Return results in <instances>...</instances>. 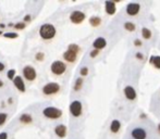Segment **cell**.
Segmentation results:
<instances>
[{
    "mask_svg": "<svg viewBox=\"0 0 160 139\" xmlns=\"http://www.w3.org/2000/svg\"><path fill=\"white\" fill-rule=\"evenodd\" d=\"M39 35L44 39H50L56 35V28L51 24H44L39 30Z\"/></svg>",
    "mask_w": 160,
    "mask_h": 139,
    "instance_id": "obj_1",
    "label": "cell"
},
{
    "mask_svg": "<svg viewBox=\"0 0 160 139\" xmlns=\"http://www.w3.org/2000/svg\"><path fill=\"white\" fill-rule=\"evenodd\" d=\"M42 113H44V115H45L46 118H60L61 114H62L61 110L57 109V108H52V106L46 108V109L42 111Z\"/></svg>",
    "mask_w": 160,
    "mask_h": 139,
    "instance_id": "obj_2",
    "label": "cell"
},
{
    "mask_svg": "<svg viewBox=\"0 0 160 139\" xmlns=\"http://www.w3.org/2000/svg\"><path fill=\"white\" fill-rule=\"evenodd\" d=\"M65 70H67L65 64L63 62H61V61H54V63L51 64V72L54 74H56V75L63 74L65 72Z\"/></svg>",
    "mask_w": 160,
    "mask_h": 139,
    "instance_id": "obj_3",
    "label": "cell"
},
{
    "mask_svg": "<svg viewBox=\"0 0 160 139\" xmlns=\"http://www.w3.org/2000/svg\"><path fill=\"white\" fill-rule=\"evenodd\" d=\"M131 136L134 139H146L147 138V132L143 127H134L131 130Z\"/></svg>",
    "mask_w": 160,
    "mask_h": 139,
    "instance_id": "obj_4",
    "label": "cell"
},
{
    "mask_svg": "<svg viewBox=\"0 0 160 139\" xmlns=\"http://www.w3.org/2000/svg\"><path fill=\"white\" fill-rule=\"evenodd\" d=\"M60 89V86L57 83H48L47 85H45V87L42 88V91L45 95H52L58 92Z\"/></svg>",
    "mask_w": 160,
    "mask_h": 139,
    "instance_id": "obj_5",
    "label": "cell"
},
{
    "mask_svg": "<svg viewBox=\"0 0 160 139\" xmlns=\"http://www.w3.org/2000/svg\"><path fill=\"white\" fill-rule=\"evenodd\" d=\"M70 112L73 116H80L82 113V103L80 101H73L70 104Z\"/></svg>",
    "mask_w": 160,
    "mask_h": 139,
    "instance_id": "obj_6",
    "label": "cell"
},
{
    "mask_svg": "<svg viewBox=\"0 0 160 139\" xmlns=\"http://www.w3.org/2000/svg\"><path fill=\"white\" fill-rule=\"evenodd\" d=\"M70 18H71V21H72L73 23H75V24H80L81 22L84 21L85 14L83 12H81V11H74V12L71 13Z\"/></svg>",
    "mask_w": 160,
    "mask_h": 139,
    "instance_id": "obj_7",
    "label": "cell"
},
{
    "mask_svg": "<svg viewBox=\"0 0 160 139\" xmlns=\"http://www.w3.org/2000/svg\"><path fill=\"white\" fill-rule=\"evenodd\" d=\"M23 74H24L25 78H27L28 81H33L36 77V72H35V69L30 65H27L23 69Z\"/></svg>",
    "mask_w": 160,
    "mask_h": 139,
    "instance_id": "obj_8",
    "label": "cell"
},
{
    "mask_svg": "<svg viewBox=\"0 0 160 139\" xmlns=\"http://www.w3.org/2000/svg\"><path fill=\"white\" fill-rule=\"evenodd\" d=\"M139 9H141V6H139L138 3H129L127 7V13L129 15H136L137 13L139 12Z\"/></svg>",
    "mask_w": 160,
    "mask_h": 139,
    "instance_id": "obj_9",
    "label": "cell"
},
{
    "mask_svg": "<svg viewBox=\"0 0 160 139\" xmlns=\"http://www.w3.org/2000/svg\"><path fill=\"white\" fill-rule=\"evenodd\" d=\"M124 95L129 100H134L136 98V91L132 86H127L124 88Z\"/></svg>",
    "mask_w": 160,
    "mask_h": 139,
    "instance_id": "obj_10",
    "label": "cell"
},
{
    "mask_svg": "<svg viewBox=\"0 0 160 139\" xmlns=\"http://www.w3.org/2000/svg\"><path fill=\"white\" fill-rule=\"evenodd\" d=\"M106 45H107L106 39L103 38V37H98L97 39H95V41H94V44H93V46L96 48V50H99V49L105 48Z\"/></svg>",
    "mask_w": 160,
    "mask_h": 139,
    "instance_id": "obj_11",
    "label": "cell"
},
{
    "mask_svg": "<svg viewBox=\"0 0 160 139\" xmlns=\"http://www.w3.org/2000/svg\"><path fill=\"white\" fill-rule=\"evenodd\" d=\"M76 55H77V53H76L75 51H73L71 49H68V51L64 52L63 58L67 61H69V62H73V61L76 59Z\"/></svg>",
    "mask_w": 160,
    "mask_h": 139,
    "instance_id": "obj_12",
    "label": "cell"
},
{
    "mask_svg": "<svg viewBox=\"0 0 160 139\" xmlns=\"http://www.w3.org/2000/svg\"><path fill=\"white\" fill-rule=\"evenodd\" d=\"M105 7H106V12L108 14H115V4L113 1H107L105 3Z\"/></svg>",
    "mask_w": 160,
    "mask_h": 139,
    "instance_id": "obj_13",
    "label": "cell"
},
{
    "mask_svg": "<svg viewBox=\"0 0 160 139\" xmlns=\"http://www.w3.org/2000/svg\"><path fill=\"white\" fill-rule=\"evenodd\" d=\"M14 85H15V87L18 88L19 90H21V91H24L25 90V85L24 83H23V81H22V78L20 77V76H16V77H14Z\"/></svg>",
    "mask_w": 160,
    "mask_h": 139,
    "instance_id": "obj_14",
    "label": "cell"
},
{
    "mask_svg": "<svg viewBox=\"0 0 160 139\" xmlns=\"http://www.w3.org/2000/svg\"><path fill=\"white\" fill-rule=\"evenodd\" d=\"M54 132H56V134H57L59 137H64L65 134H67V127L64 126V125H58V126L56 127Z\"/></svg>",
    "mask_w": 160,
    "mask_h": 139,
    "instance_id": "obj_15",
    "label": "cell"
},
{
    "mask_svg": "<svg viewBox=\"0 0 160 139\" xmlns=\"http://www.w3.org/2000/svg\"><path fill=\"white\" fill-rule=\"evenodd\" d=\"M120 127H121L120 122H119L118 120H115V121H112L111 125H110V129H111L112 133H118L119 129H120Z\"/></svg>",
    "mask_w": 160,
    "mask_h": 139,
    "instance_id": "obj_16",
    "label": "cell"
},
{
    "mask_svg": "<svg viewBox=\"0 0 160 139\" xmlns=\"http://www.w3.org/2000/svg\"><path fill=\"white\" fill-rule=\"evenodd\" d=\"M149 62L154 64L156 69H160V57L159 55H157V57H151Z\"/></svg>",
    "mask_w": 160,
    "mask_h": 139,
    "instance_id": "obj_17",
    "label": "cell"
},
{
    "mask_svg": "<svg viewBox=\"0 0 160 139\" xmlns=\"http://www.w3.org/2000/svg\"><path fill=\"white\" fill-rule=\"evenodd\" d=\"M142 35L144 38H146V39H149L151 37V32L148 28H143L142 30Z\"/></svg>",
    "mask_w": 160,
    "mask_h": 139,
    "instance_id": "obj_18",
    "label": "cell"
},
{
    "mask_svg": "<svg viewBox=\"0 0 160 139\" xmlns=\"http://www.w3.org/2000/svg\"><path fill=\"white\" fill-rule=\"evenodd\" d=\"M20 120H21V122H23V123H30V122H32V118H31L28 114H23L20 118Z\"/></svg>",
    "mask_w": 160,
    "mask_h": 139,
    "instance_id": "obj_19",
    "label": "cell"
},
{
    "mask_svg": "<svg viewBox=\"0 0 160 139\" xmlns=\"http://www.w3.org/2000/svg\"><path fill=\"white\" fill-rule=\"evenodd\" d=\"M124 27H125V30H130V32H133V30H135V25H134L133 23H131V22H127V23L124 24Z\"/></svg>",
    "mask_w": 160,
    "mask_h": 139,
    "instance_id": "obj_20",
    "label": "cell"
},
{
    "mask_svg": "<svg viewBox=\"0 0 160 139\" xmlns=\"http://www.w3.org/2000/svg\"><path fill=\"white\" fill-rule=\"evenodd\" d=\"M91 24L93 25V26H98V25L100 24V18H96V16H94V18H91Z\"/></svg>",
    "mask_w": 160,
    "mask_h": 139,
    "instance_id": "obj_21",
    "label": "cell"
},
{
    "mask_svg": "<svg viewBox=\"0 0 160 139\" xmlns=\"http://www.w3.org/2000/svg\"><path fill=\"white\" fill-rule=\"evenodd\" d=\"M82 84H83V79L77 78V81H76V83H75V86H74V89H75V90H79L80 88H81Z\"/></svg>",
    "mask_w": 160,
    "mask_h": 139,
    "instance_id": "obj_22",
    "label": "cell"
},
{
    "mask_svg": "<svg viewBox=\"0 0 160 139\" xmlns=\"http://www.w3.org/2000/svg\"><path fill=\"white\" fill-rule=\"evenodd\" d=\"M7 120V114L6 113H0V125H2Z\"/></svg>",
    "mask_w": 160,
    "mask_h": 139,
    "instance_id": "obj_23",
    "label": "cell"
},
{
    "mask_svg": "<svg viewBox=\"0 0 160 139\" xmlns=\"http://www.w3.org/2000/svg\"><path fill=\"white\" fill-rule=\"evenodd\" d=\"M4 37H6V38H16L18 35L15 33H6L4 34Z\"/></svg>",
    "mask_w": 160,
    "mask_h": 139,
    "instance_id": "obj_24",
    "label": "cell"
},
{
    "mask_svg": "<svg viewBox=\"0 0 160 139\" xmlns=\"http://www.w3.org/2000/svg\"><path fill=\"white\" fill-rule=\"evenodd\" d=\"M69 49H71V50H73V51H75L76 53H77V51H79V47L76 45H70Z\"/></svg>",
    "mask_w": 160,
    "mask_h": 139,
    "instance_id": "obj_25",
    "label": "cell"
},
{
    "mask_svg": "<svg viewBox=\"0 0 160 139\" xmlns=\"http://www.w3.org/2000/svg\"><path fill=\"white\" fill-rule=\"evenodd\" d=\"M87 73H88V69H87V67H83V69L81 70V75L85 76V75H87Z\"/></svg>",
    "mask_w": 160,
    "mask_h": 139,
    "instance_id": "obj_26",
    "label": "cell"
},
{
    "mask_svg": "<svg viewBox=\"0 0 160 139\" xmlns=\"http://www.w3.org/2000/svg\"><path fill=\"white\" fill-rule=\"evenodd\" d=\"M14 74H15V70H11V71H9V73H8V77H9V78H13Z\"/></svg>",
    "mask_w": 160,
    "mask_h": 139,
    "instance_id": "obj_27",
    "label": "cell"
},
{
    "mask_svg": "<svg viewBox=\"0 0 160 139\" xmlns=\"http://www.w3.org/2000/svg\"><path fill=\"white\" fill-rule=\"evenodd\" d=\"M98 50H93V51H92V53H91V57L92 58H94V57H96L97 55H98Z\"/></svg>",
    "mask_w": 160,
    "mask_h": 139,
    "instance_id": "obj_28",
    "label": "cell"
},
{
    "mask_svg": "<svg viewBox=\"0 0 160 139\" xmlns=\"http://www.w3.org/2000/svg\"><path fill=\"white\" fill-rule=\"evenodd\" d=\"M15 27L16 28H23L24 27V24H23V23H18V24L15 25Z\"/></svg>",
    "mask_w": 160,
    "mask_h": 139,
    "instance_id": "obj_29",
    "label": "cell"
},
{
    "mask_svg": "<svg viewBox=\"0 0 160 139\" xmlns=\"http://www.w3.org/2000/svg\"><path fill=\"white\" fill-rule=\"evenodd\" d=\"M7 134L6 133H1L0 134V139H7Z\"/></svg>",
    "mask_w": 160,
    "mask_h": 139,
    "instance_id": "obj_30",
    "label": "cell"
},
{
    "mask_svg": "<svg viewBox=\"0 0 160 139\" xmlns=\"http://www.w3.org/2000/svg\"><path fill=\"white\" fill-rule=\"evenodd\" d=\"M135 45H136V46H141V40L136 39V40H135Z\"/></svg>",
    "mask_w": 160,
    "mask_h": 139,
    "instance_id": "obj_31",
    "label": "cell"
},
{
    "mask_svg": "<svg viewBox=\"0 0 160 139\" xmlns=\"http://www.w3.org/2000/svg\"><path fill=\"white\" fill-rule=\"evenodd\" d=\"M3 69H4V65H3V64L0 62V71H2Z\"/></svg>",
    "mask_w": 160,
    "mask_h": 139,
    "instance_id": "obj_32",
    "label": "cell"
},
{
    "mask_svg": "<svg viewBox=\"0 0 160 139\" xmlns=\"http://www.w3.org/2000/svg\"><path fill=\"white\" fill-rule=\"evenodd\" d=\"M37 59H42V53H38V55H37Z\"/></svg>",
    "mask_w": 160,
    "mask_h": 139,
    "instance_id": "obj_33",
    "label": "cell"
},
{
    "mask_svg": "<svg viewBox=\"0 0 160 139\" xmlns=\"http://www.w3.org/2000/svg\"><path fill=\"white\" fill-rule=\"evenodd\" d=\"M1 86H2V82H1V81H0V87H1Z\"/></svg>",
    "mask_w": 160,
    "mask_h": 139,
    "instance_id": "obj_34",
    "label": "cell"
},
{
    "mask_svg": "<svg viewBox=\"0 0 160 139\" xmlns=\"http://www.w3.org/2000/svg\"><path fill=\"white\" fill-rule=\"evenodd\" d=\"M0 34H1V32H0Z\"/></svg>",
    "mask_w": 160,
    "mask_h": 139,
    "instance_id": "obj_35",
    "label": "cell"
}]
</instances>
